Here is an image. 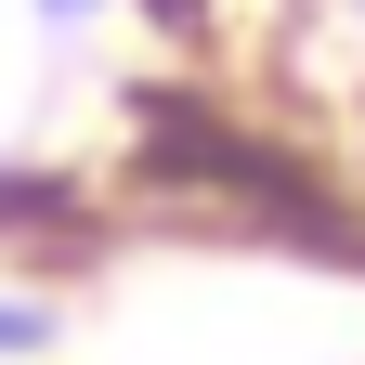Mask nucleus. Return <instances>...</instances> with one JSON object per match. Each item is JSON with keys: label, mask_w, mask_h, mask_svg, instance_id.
Here are the masks:
<instances>
[{"label": "nucleus", "mask_w": 365, "mask_h": 365, "mask_svg": "<svg viewBox=\"0 0 365 365\" xmlns=\"http://www.w3.org/2000/svg\"><path fill=\"white\" fill-rule=\"evenodd\" d=\"M26 339H39V313H26V300H0V352H26Z\"/></svg>", "instance_id": "1"}, {"label": "nucleus", "mask_w": 365, "mask_h": 365, "mask_svg": "<svg viewBox=\"0 0 365 365\" xmlns=\"http://www.w3.org/2000/svg\"><path fill=\"white\" fill-rule=\"evenodd\" d=\"M157 14H196V0H157Z\"/></svg>", "instance_id": "2"}, {"label": "nucleus", "mask_w": 365, "mask_h": 365, "mask_svg": "<svg viewBox=\"0 0 365 365\" xmlns=\"http://www.w3.org/2000/svg\"><path fill=\"white\" fill-rule=\"evenodd\" d=\"M53 14H78V0H53Z\"/></svg>", "instance_id": "3"}]
</instances>
